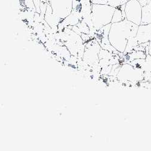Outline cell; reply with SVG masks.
<instances>
[{
  "instance_id": "1",
  "label": "cell",
  "mask_w": 151,
  "mask_h": 151,
  "mask_svg": "<svg viewBox=\"0 0 151 151\" xmlns=\"http://www.w3.org/2000/svg\"><path fill=\"white\" fill-rule=\"evenodd\" d=\"M138 26L125 19L120 22L111 23L108 39L110 44L117 51L123 53L128 40L136 36Z\"/></svg>"
},
{
  "instance_id": "2",
  "label": "cell",
  "mask_w": 151,
  "mask_h": 151,
  "mask_svg": "<svg viewBox=\"0 0 151 151\" xmlns=\"http://www.w3.org/2000/svg\"><path fill=\"white\" fill-rule=\"evenodd\" d=\"M116 8L106 4H92L91 17L93 26L98 30L111 23Z\"/></svg>"
},
{
  "instance_id": "3",
  "label": "cell",
  "mask_w": 151,
  "mask_h": 151,
  "mask_svg": "<svg viewBox=\"0 0 151 151\" xmlns=\"http://www.w3.org/2000/svg\"><path fill=\"white\" fill-rule=\"evenodd\" d=\"M85 44V50L82 60L90 67L99 64V54L101 48L100 44L93 38Z\"/></svg>"
},
{
  "instance_id": "4",
  "label": "cell",
  "mask_w": 151,
  "mask_h": 151,
  "mask_svg": "<svg viewBox=\"0 0 151 151\" xmlns=\"http://www.w3.org/2000/svg\"><path fill=\"white\" fill-rule=\"evenodd\" d=\"M124 12L127 20L140 26L142 21V6L137 0H129L125 4Z\"/></svg>"
},
{
  "instance_id": "5",
  "label": "cell",
  "mask_w": 151,
  "mask_h": 151,
  "mask_svg": "<svg viewBox=\"0 0 151 151\" xmlns=\"http://www.w3.org/2000/svg\"><path fill=\"white\" fill-rule=\"evenodd\" d=\"M119 78L124 81H134L140 80L142 76V71L134 68L131 64H126L120 67L118 73Z\"/></svg>"
},
{
  "instance_id": "6",
  "label": "cell",
  "mask_w": 151,
  "mask_h": 151,
  "mask_svg": "<svg viewBox=\"0 0 151 151\" xmlns=\"http://www.w3.org/2000/svg\"><path fill=\"white\" fill-rule=\"evenodd\" d=\"M136 37L138 44L151 41V23L138 26Z\"/></svg>"
},
{
  "instance_id": "7",
  "label": "cell",
  "mask_w": 151,
  "mask_h": 151,
  "mask_svg": "<svg viewBox=\"0 0 151 151\" xmlns=\"http://www.w3.org/2000/svg\"><path fill=\"white\" fill-rule=\"evenodd\" d=\"M151 23V0H147L145 5L142 7V21L140 25Z\"/></svg>"
},
{
  "instance_id": "8",
  "label": "cell",
  "mask_w": 151,
  "mask_h": 151,
  "mask_svg": "<svg viewBox=\"0 0 151 151\" xmlns=\"http://www.w3.org/2000/svg\"><path fill=\"white\" fill-rule=\"evenodd\" d=\"M139 44H138L136 36L130 37V38L128 40V42H127V46H126L124 52L123 53L128 54L132 52L133 50H135V48Z\"/></svg>"
},
{
  "instance_id": "9",
  "label": "cell",
  "mask_w": 151,
  "mask_h": 151,
  "mask_svg": "<svg viewBox=\"0 0 151 151\" xmlns=\"http://www.w3.org/2000/svg\"><path fill=\"white\" fill-rule=\"evenodd\" d=\"M125 19H127L126 18L125 14L122 13L121 9L119 7L117 8H116V9H115L114 14H113V16H112L111 23L119 22H120Z\"/></svg>"
},
{
  "instance_id": "10",
  "label": "cell",
  "mask_w": 151,
  "mask_h": 151,
  "mask_svg": "<svg viewBox=\"0 0 151 151\" xmlns=\"http://www.w3.org/2000/svg\"><path fill=\"white\" fill-rule=\"evenodd\" d=\"M79 29L81 32L82 33L85 34H89L90 33V28L86 24V23L82 19L79 21V22L76 25Z\"/></svg>"
},
{
  "instance_id": "11",
  "label": "cell",
  "mask_w": 151,
  "mask_h": 151,
  "mask_svg": "<svg viewBox=\"0 0 151 151\" xmlns=\"http://www.w3.org/2000/svg\"><path fill=\"white\" fill-rule=\"evenodd\" d=\"M107 5L117 8L121 6V0H107Z\"/></svg>"
},
{
  "instance_id": "12",
  "label": "cell",
  "mask_w": 151,
  "mask_h": 151,
  "mask_svg": "<svg viewBox=\"0 0 151 151\" xmlns=\"http://www.w3.org/2000/svg\"><path fill=\"white\" fill-rule=\"evenodd\" d=\"M148 54L151 56V41L149 42L148 44Z\"/></svg>"
},
{
  "instance_id": "13",
  "label": "cell",
  "mask_w": 151,
  "mask_h": 151,
  "mask_svg": "<svg viewBox=\"0 0 151 151\" xmlns=\"http://www.w3.org/2000/svg\"><path fill=\"white\" fill-rule=\"evenodd\" d=\"M129 0H121V5L125 4Z\"/></svg>"
}]
</instances>
